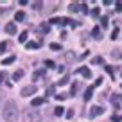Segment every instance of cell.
<instances>
[{"mask_svg":"<svg viewBox=\"0 0 122 122\" xmlns=\"http://www.w3.org/2000/svg\"><path fill=\"white\" fill-rule=\"evenodd\" d=\"M5 32H7V34H16V25L15 23H7V25H5Z\"/></svg>","mask_w":122,"mask_h":122,"instance_id":"cell-10","label":"cell"},{"mask_svg":"<svg viewBox=\"0 0 122 122\" xmlns=\"http://www.w3.org/2000/svg\"><path fill=\"white\" fill-rule=\"evenodd\" d=\"M92 16H99V9H97V7L92 9Z\"/></svg>","mask_w":122,"mask_h":122,"instance_id":"cell-39","label":"cell"},{"mask_svg":"<svg viewBox=\"0 0 122 122\" xmlns=\"http://www.w3.org/2000/svg\"><path fill=\"white\" fill-rule=\"evenodd\" d=\"M40 45H41V43H36V41H27V43H25V47H27L29 50H32V49H38Z\"/></svg>","mask_w":122,"mask_h":122,"instance_id":"cell-12","label":"cell"},{"mask_svg":"<svg viewBox=\"0 0 122 122\" xmlns=\"http://www.w3.org/2000/svg\"><path fill=\"white\" fill-rule=\"evenodd\" d=\"M47 102V97H36V99H32V108L36 106H41V104Z\"/></svg>","mask_w":122,"mask_h":122,"instance_id":"cell-7","label":"cell"},{"mask_svg":"<svg viewBox=\"0 0 122 122\" xmlns=\"http://www.w3.org/2000/svg\"><path fill=\"white\" fill-rule=\"evenodd\" d=\"M92 63H93V65H101V63H104V59H102V57H93Z\"/></svg>","mask_w":122,"mask_h":122,"instance_id":"cell-28","label":"cell"},{"mask_svg":"<svg viewBox=\"0 0 122 122\" xmlns=\"http://www.w3.org/2000/svg\"><path fill=\"white\" fill-rule=\"evenodd\" d=\"M50 49L52 50H61V45L59 43H50Z\"/></svg>","mask_w":122,"mask_h":122,"instance_id":"cell-30","label":"cell"},{"mask_svg":"<svg viewBox=\"0 0 122 122\" xmlns=\"http://www.w3.org/2000/svg\"><path fill=\"white\" fill-rule=\"evenodd\" d=\"M23 118H25V122H41V115L36 110H25Z\"/></svg>","mask_w":122,"mask_h":122,"instance_id":"cell-2","label":"cell"},{"mask_svg":"<svg viewBox=\"0 0 122 122\" xmlns=\"http://www.w3.org/2000/svg\"><path fill=\"white\" fill-rule=\"evenodd\" d=\"M23 18H25V15H23V11H16V13H15V20H16V22H22Z\"/></svg>","mask_w":122,"mask_h":122,"instance_id":"cell-17","label":"cell"},{"mask_svg":"<svg viewBox=\"0 0 122 122\" xmlns=\"http://www.w3.org/2000/svg\"><path fill=\"white\" fill-rule=\"evenodd\" d=\"M2 117H4V120H7V122H16V118H18V106H16L13 101L5 102L4 110H2Z\"/></svg>","mask_w":122,"mask_h":122,"instance_id":"cell-1","label":"cell"},{"mask_svg":"<svg viewBox=\"0 0 122 122\" xmlns=\"http://www.w3.org/2000/svg\"><path fill=\"white\" fill-rule=\"evenodd\" d=\"M43 74H45V70H38V72H36V74H32V81H36V79H38V77H41Z\"/></svg>","mask_w":122,"mask_h":122,"instance_id":"cell-25","label":"cell"},{"mask_svg":"<svg viewBox=\"0 0 122 122\" xmlns=\"http://www.w3.org/2000/svg\"><path fill=\"white\" fill-rule=\"evenodd\" d=\"M111 102H113V104H115V108H118V106H120V97H117V95H113V97H111Z\"/></svg>","mask_w":122,"mask_h":122,"instance_id":"cell-24","label":"cell"},{"mask_svg":"<svg viewBox=\"0 0 122 122\" xmlns=\"http://www.w3.org/2000/svg\"><path fill=\"white\" fill-rule=\"evenodd\" d=\"M111 120H113V122H122V115L120 113H115L113 117H111Z\"/></svg>","mask_w":122,"mask_h":122,"instance_id":"cell-26","label":"cell"},{"mask_svg":"<svg viewBox=\"0 0 122 122\" xmlns=\"http://www.w3.org/2000/svg\"><path fill=\"white\" fill-rule=\"evenodd\" d=\"M77 90H79V83H74V84H72V90H70V93H68V95H76V93H77Z\"/></svg>","mask_w":122,"mask_h":122,"instance_id":"cell-21","label":"cell"},{"mask_svg":"<svg viewBox=\"0 0 122 122\" xmlns=\"http://www.w3.org/2000/svg\"><path fill=\"white\" fill-rule=\"evenodd\" d=\"M41 2H34V4H32V7H34V9H41Z\"/></svg>","mask_w":122,"mask_h":122,"instance_id":"cell-36","label":"cell"},{"mask_svg":"<svg viewBox=\"0 0 122 122\" xmlns=\"http://www.w3.org/2000/svg\"><path fill=\"white\" fill-rule=\"evenodd\" d=\"M5 49H7V43L2 41V43H0V54H4V52H5Z\"/></svg>","mask_w":122,"mask_h":122,"instance_id":"cell-29","label":"cell"},{"mask_svg":"<svg viewBox=\"0 0 122 122\" xmlns=\"http://www.w3.org/2000/svg\"><path fill=\"white\" fill-rule=\"evenodd\" d=\"M104 113V108L102 106H93L90 110V113H88V117L90 118H95V117H99V115H102Z\"/></svg>","mask_w":122,"mask_h":122,"instance_id":"cell-5","label":"cell"},{"mask_svg":"<svg viewBox=\"0 0 122 122\" xmlns=\"http://www.w3.org/2000/svg\"><path fill=\"white\" fill-rule=\"evenodd\" d=\"M7 79V72H0V83H4Z\"/></svg>","mask_w":122,"mask_h":122,"instance_id":"cell-31","label":"cell"},{"mask_svg":"<svg viewBox=\"0 0 122 122\" xmlns=\"http://www.w3.org/2000/svg\"><path fill=\"white\" fill-rule=\"evenodd\" d=\"M54 97H56L57 101H65V99H68L70 95H68V93H57V95H54Z\"/></svg>","mask_w":122,"mask_h":122,"instance_id":"cell-23","label":"cell"},{"mask_svg":"<svg viewBox=\"0 0 122 122\" xmlns=\"http://www.w3.org/2000/svg\"><path fill=\"white\" fill-rule=\"evenodd\" d=\"M45 65H47V68H52V66H54V61H50V59H49Z\"/></svg>","mask_w":122,"mask_h":122,"instance_id":"cell-40","label":"cell"},{"mask_svg":"<svg viewBox=\"0 0 122 122\" xmlns=\"http://www.w3.org/2000/svg\"><path fill=\"white\" fill-rule=\"evenodd\" d=\"M2 95H4V92H2V90H0V99H2Z\"/></svg>","mask_w":122,"mask_h":122,"instance_id":"cell-42","label":"cell"},{"mask_svg":"<svg viewBox=\"0 0 122 122\" xmlns=\"http://www.w3.org/2000/svg\"><path fill=\"white\" fill-rule=\"evenodd\" d=\"M36 92H38V88H36L34 84H29V86L22 88V92H20V95H22V97H30V95H34Z\"/></svg>","mask_w":122,"mask_h":122,"instance_id":"cell-3","label":"cell"},{"mask_svg":"<svg viewBox=\"0 0 122 122\" xmlns=\"http://www.w3.org/2000/svg\"><path fill=\"white\" fill-rule=\"evenodd\" d=\"M22 77H23V70H22V68H20V70H16V72L13 74V79H15V81H20Z\"/></svg>","mask_w":122,"mask_h":122,"instance_id":"cell-13","label":"cell"},{"mask_svg":"<svg viewBox=\"0 0 122 122\" xmlns=\"http://www.w3.org/2000/svg\"><path fill=\"white\" fill-rule=\"evenodd\" d=\"M15 59H16L15 56H9V57H5V59L2 61V66H7V65H11V63H13Z\"/></svg>","mask_w":122,"mask_h":122,"instance_id":"cell-14","label":"cell"},{"mask_svg":"<svg viewBox=\"0 0 122 122\" xmlns=\"http://www.w3.org/2000/svg\"><path fill=\"white\" fill-rule=\"evenodd\" d=\"M72 22L74 20H70V18H66V16H61V18H50L49 20V23H57V25H66V23H70V25H72Z\"/></svg>","mask_w":122,"mask_h":122,"instance_id":"cell-4","label":"cell"},{"mask_svg":"<svg viewBox=\"0 0 122 122\" xmlns=\"http://www.w3.org/2000/svg\"><path fill=\"white\" fill-rule=\"evenodd\" d=\"M117 11H122V2H117Z\"/></svg>","mask_w":122,"mask_h":122,"instance_id":"cell-41","label":"cell"},{"mask_svg":"<svg viewBox=\"0 0 122 122\" xmlns=\"http://www.w3.org/2000/svg\"><path fill=\"white\" fill-rule=\"evenodd\" d=\"M101 84H102V77H97V79H95V84H93V86H101Z\"/></svg>","mask_w":122,"mask_h":122,"instance_id":"cell-34","label":"cell"},{"mask_svg":"<svg viewBox=\"0 0 122 122\" xmlns=\"http://www.w3.org/2000/svg\"><path fill=\"white\" fill-rule=\"evenodd\" d=\"M92 97H93V86L86 88V92H84V101H90Z\"/></svg>","mask_w":122,"mask_h":122,"instance_id":"cell-11","label":"cell"},{"mask_svg":"<svg viewBox=\"0 0 122 122\" xmlns=\"http://www.w3.org/2000/svg\"><path fill=\"white\" fill-rule=\"evenodd\" d=\"M111 57H113V59H122V52H120V50H117V49L111 50Z\"/></svg>","mask_w":122,"mask_h":122,"instance_id":"cell-16","label":"cell"},{"mask_svg":"<svg viewBox=\"0 0 122 122\" xmlns=\"http://www.w3.org/2000/svg\"><path fill=\"white\" fill-rule=\"evenodd\" d=\"M65 59L68 61V63H72V61L76 59V54L74 52H65Z\"/></svg>","mask_w":122,"mask_h":122,"instance_id":"cell-18","label":"cell"},{"mask_svg":"<svg viewBox=\"0 0 122 122\" xmlns=\"http://www.w3.org/2000/svg\"><path fill=\"white\" fill-rule=\"evenodd\" d=\"M38 32H40V34H49V32H50V27L49 25H47V23H41V25H40L38 27Z\"/></svg>","mask_w":122,"mask_h":122,"instance_id":"cell-8","label":"cell"},{"mask_svg":"<svg viewBox=\"0 0 122 122\" xmlns=\"http://www.w3.org/2000/svg\"><path fill=\"white\" fill-rule=\"evenodd\" d=\"M81 11H83L84 15H88V7H86V4H81Z\"/></svg>","mask_w":122,"mask_h":122,"instance_id":"cell-37","label":"cell"},{"mask_svg":"<svg viewBox=\"0 0 122 122\" xmlns=\"http://www.w3.org/2000/svg\"><path fill=\"white\" fill-rule=\"evenodd\" d=\"M66 117H68V118H72V117H74V110H72V108L66 111Z\"/></svg>","mask_w":122,"mask_h":122,"instance_id":"cell-38","label":"cell"},{"mask_svg":"<svg viewBox=\"0 0 122 122\" xmlns=\"http://www.w3.org/2000/svg\"><path fill=\"white\" fill-rule=\"evenodd\" d=\"M76 74H81V76L86 77V79H90V77H92V70L86 68V66H79V68H76Z\"/></svg>","mask_w":122,"mask_h":122,"instance_id":"cell-6","label":"cell"},{"mask_svg":"<svg viewBox=\"0 0 122 122\" xmlns=\"http://www.w3.org/2000/svg\"><path fill=\"white\" fill-rule=\"evenodd\" d=\"M63 113H65V108H63V106H57V108H54V115H56V117H61Z\"/></svg>","mask_w":122,"mask_h":122,"instance_id":"cell-15","label":"cell"},{"mask_svg":"<svg viewBox=\"0 0 122 122\" xmlns=\"http://www.w3.org/2000/svg\"><path fill=\"white\" fill-rule=\"evenodd\" d=\"M66 83H68V77H63L61 81H57V84H61V86H63V84H66Z\"/></svg>","mask_w":122,"mask_h":122,"instance_id":"cell-33","label":"cell"},{"mask_svg":"<svg viewBox=\"0 0 122 122\" xmlns=\"http://www.w3.org/2000/svg\"><path fill=\"white\" fill-rule=\"evenodd\" d=\"M79 7H81L79 4H70V5H68V11H70V13H77V11H81Z\"/></svg>","mask_w":122,"mask_h":122,"instance_id":"cell-19","label":"cell"},{"mask_svg":"<svg viewBox=\"0 0 122 122\" xmlns=\"http://www.w3.org/2000/svg\"><path fill=\"white\" fill-rule=\"evenodd\" d=\"M18 41H20V43H27V30H23L22 34L18 36Z\"/></svg>","mask_w":122,"mask_h":122,"instance_id":"cell-20","label":"cell"},{"mask_svg":"<svg viewBox=\"0 0 122 122\" xmlns=\"http://www.w3.org/2000/svg\"><path fill=\"white\" fill-rule=\"evenodd\" d=\"M101 27L108 29V16H101Z\"/></svg>","mask_w":122,"mask_h":122,"instance_id":"cell-22","label":"cell"},{"mask_svg":"<svg viewBox=\"0 0 122 122\" xmlns=\"http://www.w3.org/2000/svg\"><path fill=\"white\" fill-rule=\"evenodd\" d=\"M117 38H118V27H115L111 30V40H117Z\"/></svg>","mask_w":122,"mask_h":122,"instance_id":"cell-27","label":"cell"},{"mask_svg":"<svg viewBox=\"0 0 122 122\" xmlns=\"http://www.w3.org/2000/svg\"><path fill=\"white\" fill-rule=\"evenodd\" d=\"M92 36H93L95 40L102 38V34H101V27H93V29H92Z\"/></svg>","mask_w":122,"mask_h":122,"instance_id":"cell-9","label":"cell"},{"mask_svg":"<svg viewBox=\"0 0 122 122\" xmlns=\"http://www.w3.org/2000/svg\"><path fill=\"white\" fill-rule=\"evenodd\" d=\"M104 70H106V72L110 74L111 77H113V68H111V66H104Z\"/></svg>","mask_w":122,"mask_h":122,"instance_id":"cell-35","label":"cell"},{"mask_svg":"<svg viewBox=\"0 0 122 122\" xmlns=\"http://www.w3.org/2000/svg\"><path fill=\"white\" fill-rule=\"evenodd\" d=\"M54 90H56L54 86H49V88H47V92H45V95H52V93H54Z\"/></svg>","mask_w":122,"mask_h":122,"instance_id":"cell-32","label":"cell"}]
</instances>
